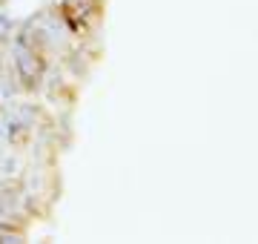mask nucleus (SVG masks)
Returning <instances> with one entry per match:
<instances>
[{
    "label": "nucleus",
    "instance_id": "1",
    "mask_svg": "<svg viewBox=\"0 0 258 244\" xmlns=\"http://www.w3.org/2000/svg\"><path fill=\"white\" fill-rule=\"evenodd\" d=\"M15 64H18V72L23 81H29V84H37L40 81V75H43V64L37 60L32 52H29L26 46H18V52H15Z\"/></svg>",
    "mask_w": 258,
    "mask_h": 244
},
{
    "label": "nucleus",
    "instance_id": "2",
    "mask_svg": "<svg viewBox=\"0 0 258 244\" xmlns=\"http://www.w3.org/2000/svg\"><path fill=\"white\" fill-rule=\"evenodd\" d=\"M92 6H95V0H66V15H69L72 23H78V20L92 15Z\"/></svg>",
    "mask_w": 258,
    "mask_h": 244
},
{
    "label": "nucleus",
    "instance_id": "3",
    "mask_svg": "<svg viewBox=\"0 0 258 244\" xmlns=\"http://www.w3.org/2000/svg\"><path fill=\"white\" fill-rule=\"evenodd\" d=\"M6 32H9V20H6V18H0V38H3Z\"/></svg>",
    "mask_w": 258,
    "mask_h": 244
}]
</instances>
